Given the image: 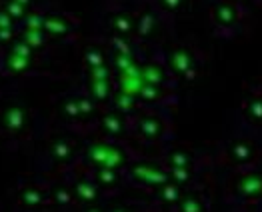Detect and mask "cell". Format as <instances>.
<instances>
[{"label": "cell", "mask_w": 262, "mask_h": 212, "mask_svg": "<svg viewBox=\"0 0 262 212\" xmlns=\"http://www.w3.org/2000/svg\"><path fill=\"white\" fill-rule=\"evenodd\" d=\"M212 14H214V20L218 22V24H224V26H230V24H234L236 20H238V10H236V6L232 2H220V4H216L214 6V10H212Z\"/></svg>", "instance_id": "obj_1"}, {"label": "cell", "mask_w": 262, "mask_h": 212, "mask_svg": "<svg viewBox=\"0 0 262 212\" xmlns=\"http://www.w3.org/2000/svg\"><path fill=\"white\" fill-rule=\"evenodd\" d=\"M138 128H140V132L144 134V136H158V134L162 132V122L158 120V118H144V120H140V124H138Z\"/></svg>", "instance_id": "obj_2"}, {"label": "cell", "mask_w": 262, "mask_h": 212, "mask_svg": "<svg viewBox=\"0 0 262 212\" xmlns=\"http://www.w3.org/2000/svg\"><path fill=\"white\" fill-rule=\"evenodd\" d=\"M76 192H78V196L82 200H94V196H96V188L92 184H88V182H82V184L76 186Z\"/></svg>", "instance_id": "obj_3"}, {"label": "cell", "mask_w": 262, "mask_h": 212, "mask_svg": "<svg viewBox=\"0 0 262 212\" xmlns=\"http://www.w3.org/2000/svg\"><path fill=\"white\" fill-rule=\"evenodd\" d=\"M120 118H122V116H110V118H106V130H108V132H114V134L120 132V130H122Z\"/></svg>", "instance_id": "obj_4"}, {"label": "cell", "mask_w": 262, "mask_h": 212, "mask_svg": "<svg viewBox=\"0 0 262 212\" xmlns=\"http://www.w3.org/2000/svg\"><path fill=\"white\" fill-rule=\"evenodd\" d=\"M260 188V182L256 180V178H246L244 182H242V190L246 192V194H250V192H256Z\"/></svg>", "instance_id": "obj_5"}, {"label": "cell", "mask_w": 262, "mask_h": 212, "mask_svg": "<svg viewBox=\"0 0 262 212\" xmlns=\"http://www.w3.org/2000/svg\"><path fill=\"white\" fill-rule=\"evenodd\" d=\"M182 2L184 0H156V4L158 6H162L164 10H176Z\"/></svg>", "instance_id": "obj_6"}, {"label": "cell", "mask_w": 262, "mask_h": 212, "mask_svg": "<svg viewBox=\"0 0 262 212\" xmlns=\"http://www.w3.org/2000/svg\"><path fill=\"white\" fill-rule=\"evenodd\" d=\"M182 212H200V206H198V202L196 200H192V198H186L182 204Z\"/></svg>", "instance_id": "obj_7"}, {"label": "cell", "mask_w": 262, "mask_h": 212, "mask_svg": "<svg viewBox=\"0 0 262 212\" xmlns=\"http://www.w3.org/2000/svg\"><path fill=\"white\" fill-rule=\"evenodd\" d=\"M234 154H236V158L244 160V158H248L250 150H248V146H236V148H234Z\"/></svg>", "instance_id": "obj_8"}, {"label": "cell", "mask_w": 262, "mask_h": 212, "mask_svg": "<svg viewBox=\"0 0 262 212\" xmlns=\"http://www.w3.org/2000/svg\"><path fill=\"white\" fill-rule=\"evenodd\" d=\"M24 200H27L28 204H38V202H40V196H38L36 192H27V194H24Z\"/></svg>", "instance_id": "obj_9"}, {"label": "cell", "mask_w": 262, "mask_h": 212, "mask_svg": "<svg viewBox=\"0 0 262 212\" xmlns=\"http://www.w3.org/2000/svg\"><path fill=\"white\" fill-rule=\"evenodd\" d=\"M56 196H58L60 202H68V200H70V194H68V192H58Z\"/></svg>", "instance_id": "obj_10"}, {"label": "cell", "mask_w": 262, "mask_h": 212, "mask_svg": "<svg viewBox=\"0 0 262 212\" xmlns=\"http://www.w3.org/2000/svg\"><path fill=\"white\" fill-rule=\"evenodd\" d=\"M226 2H232V0H226Z\"/></svg>", "instance_id": "obj_11"}, {"label": "cell", "mask_w": 262, "mask_h": 212, "mask_svg": "<svg viewBox=\"0 0 262 212\" xmlns=\"http://www.w3.org/2000/svg\"><path fill=\"white\" fill-rule=\"evenodd\" d=\"M90 212H96V210H90Z\"/></svg>", "instance_id": "obj_12"}]
</instances>
